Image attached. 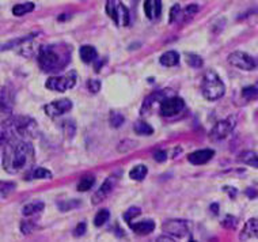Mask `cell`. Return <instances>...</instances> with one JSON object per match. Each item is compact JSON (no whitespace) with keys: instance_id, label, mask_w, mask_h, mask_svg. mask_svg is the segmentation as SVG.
I'll return each instance as SVG.
<instances>
[{"instance_id":"6da1fadb","label":"cell","mask_w":258,"mask_h":242,"mask_svg":"<svg viewBox=\"0 0 258 242\" xmlns=\"http://www.w3.org/2000/svg\"><path fill=\"white\" fill-rule=\"evenodd\" d=\"M3 151V167L10 174H19L29 171L34 165V147L27 140H13L5 144Z\"/></svg>"},{"instance_id":"7a4b0ae2","label":"cell","mask_w":258,"mask_h":242,"mask_svg":"<svg viewBox=\"0 0 258 242\" xmlns=\"http://www.w3.org/2000/svg\"><path fill=\"white\" fill-rule=\"evenodd\" d=\"M71 54V46L67 44L42 45L37 54V62L44 72H58L67 67Z\"/></svg>"},{"instance_id":"3957f363","label":"cell","mask_w":258,"mask_h":242,"mask_svg":"<svg viewBox=\"0 0 258 242\" xmlns=\"http://www.w3.org/2000/svg\"><path fill=\"white\" fill-rule=\"evenodd\" d=\"M201 93L208 101H218L226 93V86L215 71H207L201 82Z\"/></svg>"},{"instance_id":"277c9868","label":"cell","mask_w":258,"mask_h":242,"mask_svg":"<svg viewBox=\"0 0 258 242\" xmlns=\"http://www.w3.org/2000/svg\"><path fill=\"white\" fill-rule=\"evenodd\" d=\"M106 14L109 18L116 23V26L125 27L129 25V10L121 0H106Z\"/></svg>"},{"instance_id":"5b68a950","label":"cell","mask_w":258,"mask_h":242,"mask_svg":"<svg viewBox=\"0 0 258 242\" xmlns=\"http://www.w3.org/2000/svg\"><path fill=\"white\" fill-rule=\"evenodd\" d=\"M162 230L179 239H187L191 235V223L185 219H169L162 224Z\"/></svg>"},{"instance_id":"8992f818","label":"cell","mask_w":258,"mask_h":242,"mask_svg":"<svg viewBox=\"0 0 258 242\" xmlns=\"http://www.w3.org/2000/svg\"><path fill=\"white\" fill-rule=\"evenodd\" d=\"M15 103V94L10 86H6L0 93V127H3L13 117V108Z\"/></svg>"},{"instance_id":"52a82bcc","label":"cell","mask_w":258,"mask_h":242,"mask_svg":"<svg viewBox=\"0 0 258 242\" xmlns=\"http://www.w3.org/2000/svg\"><path fill=\"white\" fill-rule=\"evenodd\" d=\"M76 79H78L76 71H70L66 75H61V77L48 78L45 86H46V89L52 90V91L64 93V91L72 89L76 85Z\"/></svg>"},{"instance_id":"ba28073f","label":"cell","mask_w":258,"mask_h":242,"mask_svg":"<svg viewBox=\"0 0 258 242\" xmlns=\"http://www.w3.org/2000/svg\"><path fill=\"white\" fill-rule=\"evenodd\" d=\"M236 126V118L234 116H228L224 120L218 121L214 126V128L209 132V139L212 142H220L224 140L227 136L232 134V131Z\"/></svg>"},{"instance_id":"9c48e42d","label":"cell","mask_w":258,"mask_h":242,"mask_svg":"<svg viewBox=\"0 0 258 242\" xmlns=\"http://www.w3.org/2000/svg\"><path fill=\"white\" fill-rule=\"evenodd\" d=\"M185 108V101L178 95H169L160 101L159 114L163 117L177 116Z\"/></svg>"},{"instance_id":"30bf717a","label":"cell","mask_w":258,"mask_h":242,"mask_svg":"<svg viewBox=\"0 0 258 242\" xmlns=\"http://www.w3.org/2000/svg\"><path fill=\"white\" fill-rule=\"evenodd\" d=\"M228 63L234 66V67L243 70V71H253L257 68V60L250 56V54L245 53V52H232L231 54H228Z\"/></svg>"},{"instance_id":"8fae6325","label":"cell","mask_w":258,"mask_h":242,"mask_svg":"<svg viewBox=\"0 0 258 242\" xmlns=\"http://www.w3.org/2000/svg\"><path fill=\"white\" fill-rule=\"evenodd\" d=\"M72 109V101L68 98H60L56 101H52L48 105H45L44 110L52 118L60 117L62 114H66Z\"/></svg>"},{"instance_id":"7c38bea8","label":"cell","mask_w":258,"mask_h":242,"mask_svg":"<svg viewBox=\"0 0 258 242\" xmlns=\"http://www.w3.org/2000/svg\"><path fill=\"white\" fill-rule=\"evenodd\" d=\"M118 173L117 174H113L110 177H107L105 179V183L101 185V188L97 191V192L94 193L93 198H91V202L93 204H99V203H102L103 200H106L109 198V195L113 192V189L116 188L117 183H118Z\"/></svg>"},{"instance_id":"4fadbf2b","label":"cell","mask_w":258,"mask_h":242,"mask_svg":"<svg viewBox=\"0 0 258 242\" xmlns=\"http://www.w3.org/2000/svg\"><path fill=\"white\" fill-rule=\"evenodd\" d=\"M215 155L214 150L211 148H204V150H197L193 151L187 155V161L190 162L191 165H205L209 162Z\"/></svg>"},{"instance_id":"5bb4252c","label":"cell","mask_w":258,"mask_h":242,"mask_svg":"<svg viewBox=\"0 0 258 242\" xmlns=\"http://www.w3.org/2000/svg\"><path fill=\"white\" fill-rule=\"evenodd\" d=\"M144 13L150 21H156L162 15V0H146Z\"/></svg>"},{"instance_id":"9a60e30c","label":"cell","mask_w":258,"mask_h":242,"mask_svg":"<svg viewBox=\"0 0 258 242\" xmlns=\"http://www.w3.org/2000/svg\"><path fill=\"white\" fill-rule=\"evenodd\" d=\"M258 234V219L257 218H251L246 222L243 226V230L240 233V239L242 241H251V239H257Z\"/></svg>"},{"instance_id":"2e32d148","label":"cell","mask_w":258,"mask_h":242,"mask_svg":"<svg viewBox=\"0 0 258 242\" xmlns=\"http://www.w3.org/2000/svg\"><path fill=\"white\" fill-rule=\"evenodd\" d=\"M128 224L131 230L135 234H138V235H148V234H151L155 230V222L151 219L142 220V222H138V223H132L131 222Z\"/></svg>"},{"instance_id":"e0dca14e","label":"cell","mask_w":258,"mask_h":242,"mask_svg":"<svg viewBox=\"0 0 258 242\" xmlns=\"http://www.w3.org/2000/svg\"><path fill=\"white\" fill-rule=\"evenodd\" d=\"M169 93L170 90H162V91H158V93H154V94H151L150 97H147V98L144 99V102H143V108H142V113L144 114V113H148L150 110H151V108L155 105V103H158L159 105L160 101L163 98H166V97H169Z\"/></svg>"},{"instance_id":"ac0fdd59","label":"cell","mask_w":258,"mask_h":242,"mask_svg":"<svg viewBox=\"0 0 258 242\" xmlns=\"http://www.w3.org/2000/svg\"><path fill=\"white\" fill-rule=\"evenodd\" d=\"M79 54L82 62L85 64L94 63L97 60V57H98V52L91 45H83V46H80Z\"/></svg>"},{"instance_id":"d6986e66","label":"cell","mask_w":258,"mask_h":242,"mask_svg":"<svg viewBox=\"0 0 258 242\" xmlns=\"http://www.w3.org/2000/svg\"><path fill=\"white\" fill-rule=\"evenodd\" d=\"M179 62V54L175 50H169L159 57V63L165 67H174Z\"/></svg>"},{"instance_id":"ffe728a7","label":"cell","mask_w":258,"mask_h":242,"mask_svg":"<svg viewBox=\"0 0 258 242\" xmlns=\"http://www.w3.org/2000/svg\"><path fill=\"white\" fill-rule=\"evenodd\" d=\"M30 173L29 175H26L27 179H50L53 175L50 173V170L45 169V167H36V169H30L27 171Z\"/></svg>"},{"instance_id":"44dd1931","label":"cell","mask_w":258,"mask_h":242,"mask_svg":"<svg viewBox=\"0 0 258 242\" xmlns=\"http://www.w3.org/2000/svg\"><path fill=\"white\" fill-rule=\"evenodd\" d=\"M257 153L255 151H242V153L238 155V161L242 162V163H246V165L253 166L257 169L258 167V159H257Z\"/></svg>"},{"instance_id":"7402d4cb","label":"cell","mask_w":258,"mask_h":242,"mask_svg":"<svg viewBox=\"0 0 258 242\" xmlns=\"http://www.w3.org/2000/svg\"><path fill=\"white\" fill-rule=\"evenodd\" d=\"M44 203L42 202H33L29 203L26 206H23L22 208V214L25 216H31L34 214H40L41 211L44 210Z\"/></svg>"},{"instance_id":"603a6c76","label":"cell","mask_w":258,"mask_h":242,"mask_svg":"<svg viewBox=\"0 0 258 242\" xmlns=\"http://www.w3.org/2000/svg\"><path fill=\"white\" fill-rule=\"evenodd\" d=\"M148 174L147 166L144 165H138L135 166L132 170L129 171V178L135 179V181H143L146 178V175Z\"/></svg>"},{"instance_id":"cb8c5ba5","label":"cell","mask_w":258,"mask_h":242,"mask_svg":"<svg viewBox=\"0 0 258 242\" xmlns=\"http://www.w3.org/2000/svg\"><path fill=\"white\" fill-rule=\"evenodd\" d=\"M34 9H36L34 3H33V2H27V3H23V5L14 6L13 14L15 17H23V15L31 13Z\"/></svg>"},{"instance_id":"d4e9b609","label":"cell","mask_w":258,"mask_h":242,"mask_svg":"<svg viewBox=\"0 0 258 242\" xmlns=\"http://www.w3.org/2000/svg\"><path fill=\"white\" fill-rule=\"evenodd\" d=\"M185 19L183 15V9L179 5H175L170 10V23H177L179 21Z\"/></svg>"},{"instance_id":"484cf974","label":"cell","mask_w":258,"mask_h":242,"mask_svg":"<svg viewBox=\"0 0 258 242\" xmlns=\"http://www.w3.org/2000/svg\"><path fill=\"white\" fill-rule=\"evenodd\" d=\"M134 130L138 135H146V136H148V135L154 134V130H152V127L150 126V124H147L146 121H142V120L138 121V123L135 124Z\"/></svg>"},{"instance_id":"4316f807","label":"cell","mask_w":258,"mask_h":242,"mask_svg":"<svg viewBox=\"0 0 258 242\" xmlns=\"http://www.w3.org/2000/svg\"><path fill=\"white\" fill-rule=\"evenodd\" d=\"M94 184H95V177L94 175H87V177H83L80 179V183L78 184V191L79 192H87L90 189L93 188Z\"/></svg>"},{"instance_id":"83f0119b","label":"cell","mask_w":258,"mask_h":242,"mask_svg":"<svg viewBox=\"0 0 258 242\" xmlns=\"http://www.w3.org/2000/svg\"><path fill=\"white\" fill-rule=\"evenodd\" d=\"M109 218H110L109 210L103 208V210L98 211V214L94 218V224H95V227H101V226H103V224L109 220Z\"/></svg>"},{"instance_id":"f1b7e54d","label":"cell","mask_w":258,"mask_h":242,"mask_svg":"<svg viewBox=\"0 0 258 242\" xmlns=\"http://www.w3.org/2000/svg\"><path fill=\"white\" fill-rule=\"evenodd\" d=\"M79 206L80 202L79 200H76V199H74V200H67V202H60L57 204L58 210L62 211V212H67V211L70 210H75V208H78Z\"/></svg>"},{"instance_id":"f546056e","label":"cell","mask_w":258,"mask_h":242,"mask_svg":"<svg viewBox=\"0 0 258 242\" xmlns=\"http://www.w3.org/2000/svg\"><path fill=\"white\" fill-rule=\"evenodd\" d=\"M62 131H64V135L67 136V138H74V135H75V131H76V127H75V123L72 120H67L62 123Z\"/></svg>"},{"instance_id":"4dcf8cb0","label":"cell","mask_w":258,"mask_h":242,"mask_svg":"<svg viewBox=\"0 0 258 242\" xmlns=\"http://www.w3.org/2000/svg\"><path fill=\"white\" fill-rule=\"evenodd\" d=\"M186 62L187 64L193 68H200L203 67V58L199 54L195 53H187L186 54Z\"/></svg>"},{"instance_id":"1f68e13d","label":"cell","mask_w":258,"mask_h":242,"mask_svg":"<svg viewBox=\"0 0 258 242\" xmlns=\"http://www.w3.org/2000/svg\"><path fill=\"white\" fill-rule=\"evenodd\" d=\"M140 214H142V210H140L139 207H131V208L124 214V220L126 223H131L132 219L140 215Z\"/></svg>"},{"instance_id":"d6a6232c","label":"cell","mask_w":258,"mask_h":242,"mask_svg":"<svg viewBox=\"0 0 258 242\" xmlns=\"http://www.w3.org/2000/svg\"><path fill=\"white\" fill-rule=\"evenodd\" d=\"M257 93H258L257 85L249 86V87H245V89L242 90V95H243L246 99H249V101L257 98Z\"/></svg>"},{"instance_id":"836d02e7","label":"cell","mask_w":258,"mask_h":242,"mask_svg":"<svg viewBox=\"0 0 258 242\" xmlns=\"http://www.w3.org/2000/svg\"><path fill=\"white\" fill-rule=\"evenodd\" d=\"M125 123V117L120 113H111L110 116V124L113 128H120Z\"/></svg>"},{"instance_id":"e575fe53","label":"cell","mask_w":258,"mask_h":242,"mask_svg":"<svg viewBox=\"0 0 258 242\" xmlns=\"http://www.w3.org/2000/svg\"><path fill=\"white\" fill-rule=\"evenodd\" d=\"M17 188V185L14 184V183H5V181H0V193H3V195H9L14 191V189Z\"/></svg>"},{"instance_id":"d590c367","label":"cell","mask_w":258,"mask_h":242,"mask_svg":"<svg viewBox=\"0 0 258 242\" xmlns=\"http://www.w3.org/2000/svg\"><path fill=\"white\" fill-rule=\"evenodd\" d=\"M223 227H226V229H235L236 226V219L234 216L227 215L224 218V220L222 222Z\"/></svg>"},{"instance_id":"8d00e7d4","label":"cell","mask_w":258,"mask_h":242,"mask_svg":"<svg viewBox=\"0 0 258 242\" xmlns=\"http://www.w3.org/2000/svg\"><path fill=\"white\" fill-rule=\"evenodd\" d=\"M86 230H87V226H86L85 222H82L76 226V229L74 230V235L75 237H83L86 234Z\"/></svg>"},{"instance_id":"74e56055","label":"cell","mask_w":258,"mask_h":242,"mask_svg":"<svg viewBox=\"0 0 258 242\" xmlns=\"http://www.w3.org/2000/svg\"><path fill=\"white\" fill-rule=\"evenodd\" d=\"M87 87H89V90L93 93V94H97L99 90H101V82L99 81H89V83H87Z\"/></svg>"},{"instance_id":"f35d334b","label":"cell","mask_w":258,"mask_h":242,"mask_svg":"<svg viewBox=\"0 0 258 242\" xmlns=\"http://www.w3.org/2000/svg\"><path fill=\"white\" fill-rule=\"evenodd\" d=\"M33 229H34V224H33V222H22V224H21V230H22L23 234H30L31 231H33Z\"/></svg>"},{"instance_id":"ab89813d","label":"cell","mask_w":258,"mask_h":242,"mask_svg":"<svg viewBox=\"0 0 258 242\" xmlns=\"http://www.w3.org/2000/svg\"><path fill=\"white\" fill-rule=\"evenodd\" d=\"M154 158H155V161L158 162H165L167 159V153H166L165 150H159V151H156L154 154Z\"/></svg>"},{"instance_id":"60d3db41","label":"cell","mask_w":258,"mask_h":242,"mask_svg":"<svg viewBox=\"0 0 258 242\" xmlns=\"http://www.w3.org/2000/svg\"><path fill=\"white\" fill-rule=\"evenodd\" d=\"M224 191H228V196L232 199H235L236 198V195H238V189L236 188H232V187H224Z\"/></svg>"},{"instance_id":"b9f144b4","label":"cell","mask_w":258,"mask_h":242,"mask_svg":"<svg viewBox=\"0 0 258 242\" xmlns=\"http://www.w3.org/2000/svg\"><path fill=\"white\" fill-rule=\"evenodd\" d=\"M246 195H247L250 199H255L257 198V191L253 188H249L247 191H246Z\"/></svg>"},{"instance_id":"7bdbcfd3","label":"cell","mask_w":258,"mask_h":242,"mask_svg":"<svg viewBox=\"0 0 258 242\" xmlns=\"http://www.w3.org/2000/svg\"><path fill=\"white\" fill-rule=\"evenodd\" d=\"M211 210L214 211V214H215V215H216V214H218L219 206H218V204H216V203H215V204H212V206H211Z\"/></svg>"},{"instance_id":"ee69618b","label":"cell","mask_w":258,"mask_h":242,"mask_svg":"<svg viewBox=\"0 0 258 242\" xmlns=\"http://www.w3.org/2000/svg\"><path fill=\"white\" fill-rule=\"evenodd\" d=\"M134 2H138V0H134Z\"/></svg>"}]
</instances>
